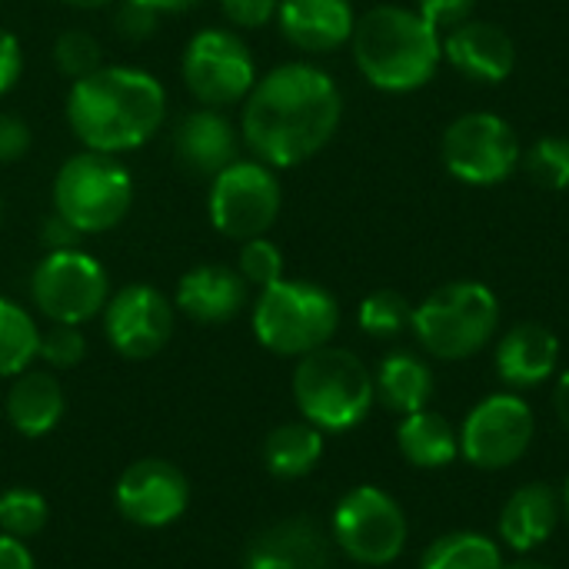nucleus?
I'll use <instances>...</instances> for the list:
<instances>
[{
	"mask_svg": "<svg viewBox=\"0 0 569 569\" xmlns=\"http://www.w3.org/2000/svg\"><path fill=\"white\" fill-rule=\"evenodd\" d=\"M3 410L17 433L43 437L63 420L67 400H63L60 380L50 370H23L10 380Z\"/></svg>",
	"mask_w": 569,
	"mask_h": 569,
	"instance_id": "obj_23",
	"label": "nucleus"
},
{
	"mask_svg": "<svg viewBox=\"0 0 569 569\" xmlns=\"http://www.w3.org/2000/svg\"><path fill=\"white\" fill-rule=\"evenodd\" d=\"M250 323L263 350L300 360L333 340L340 327V303L320 283L283 277L257 293Z\"/></svg>",
	"mask_w": 569,
	"mask_h": 569,
	"instance_id": "obj_6",
	"label": "nucleus"
},
{
	"mask_svg": "<svg viewBox=\"0 0 569 569\" xmlns=\"http://www.w3.org/2000/svg\"><path fill=\"white\" fill-rule=\"evenodd\" d=\"M250 300V287L237 267L200 263L177 280L173 307L193 323H230Z\"/></svg>",
	"mask_w": 569,
	"mask_h": 569,
	"instance_id": "obj_17",
	"label": "nucleus"
},
{
	"mask_svg": "<svg viewBox=\"0 0 569 569\" xmlns=\"http://www.w3.org/2000/svg\"><path fill=\"white\" fill-rule=\"evenodd\" d=\"M560 503H563V517L569 520V477L567 483H563V490H560Z\"/></svg>",
	"mask_w": 569,
	"mask_h": 569,
	"instance_id": "obj_46",
	"label": "nucleus"
},
{
	"mask_svg": "<svg viewBox=\"0 0 569 569\" xmlns=\"http://www.w3.org/2000/svg\"><path fill=\"white\" fill-rule=\"evenodd\" d=\"M553 410H557L563 430L569 433V370L567 373H560V380H557V387H553Z\"/></svg>",
	"mask_w": 569,
	"mask_h": 569,
	"instance_id": "obj_42",
	"label": "nucleus"
},
{
	"mask_svg": "<svg viewBox=\"0 0 569 569\" xmlns=\"http://www.w3.org/2000/svg\"><path fill=\"white\" fill-rule=\"evenodd\" d=\"M413 320V303L400 290H373L363 297L357 310V323L367 337L373 340H393L403 330H410Z\"/></svg>",
	"mask_w": 569,
	"mask_h": 569,
	"instance_id": "obj_29",
	"label": "nucleus"
},
{
	"mask_svg": "<svg viewBox=\"0 0 569 569\" xmlns=\"http://www.w3.org/2000/svg\"><path fill=\"white\" fill-rule=\"evenodd\" d=\"M173 157L197 177H217L240 157L237 127L213 107H197L173 127Z\"/></svg>",
	"mask_w": 569,
	"mask_h": 569,
	"instance_id": "obj_19",
	"label": "nucleus"
},
{
	"mask_svg": "<svg viewBox=\"0 0 569 569\" xmlns=\"http://www.w3.org/2000/svg\"><path fill=\"white\" fill-rule=\"evenodd\" d=\"M523 170L543 190H569V140L567 137H540L523 153Z\"/></svg>",
	"mask_w": 569,
	"mask_h": 569,
	"instance_id": "obj_31",
	"label": "nucleus"
},
{
	"mask_svg": "<svg viewBox=\"0 0 569 569\" xmlns=\"http://www.w3.org/2000/svg\"><path fill=\"white\" fill-rule=\"evenodd\" d=\"M37 347H40L37 320L17 300L0 297V377L13 380L17 373L30 370V363L37 360Z\"/></svg>",
	"mask_w": 569,
	"mask_h": 569,
	"instance_id": "obj_28",
	"label": "nucleus"
},
{
	"mask_svg": "<svg viewBox=\"0 0 569 569\" xmlns=\"http://www.w3.org/2000/svg\"><path fill=\"white\" fill-rule=\"evenodd\" d=\"M400 457L417 470H443L460 460V433L437 410H417L400 417L397 427Z\"/></svg>",
	"mask_w": 569,
	"mask_h": 569,
	"instance_id": "obj_25",
	"label": "nucleus"
},
{
	"mask_svg": "<svg viewBox=\"0 0 569 569\" xmlns=\"http://www.w3.org/2000/svg\"><path fill=\"white\" fill-rule=\"evenodd\" d=\"M323 460V430L313 423H283L263 443V463L277 480H300Z\"/></svg>",
	"mask_w": 569,
	"mask_h": 569,
	"instance_id": "obj_26",
	"label": "nucleus"
},
{
	"mask_svg": "<svg viewBox=\"0 0 569 569\" xmlns=\"http://www.w3.org/2000/svg\"><path fill=\"white\" fill-rule=\"evenodd\" d=\"M280 0H220L223 20L237 30H260L277 20Z\"/></svg>",
	"mask_w": 569,
	"mask_h": 569,
	"instance_id": "obj_35",
	"label": "nucleus"
},
{
	"mask_svg": "<svg viewBox=\"0 0 569 569\" xmlns=\"http://www.w3.org/2000/svg\"><path fill=\"white\" fill-rule=\"evenodd\" d=\"M443 57L477 83H503L517 70L513 37L487 20H463L450 27L443 37Z\"/></svg>",
	"mask_w": 569,
	"mask_h": 569,
	"instance_id": "obj_16",
	"label": "nucleus"
},
{
	"mask_svg": "<svg viewBox=\"0 0 569 569\" xmlns=\"http://www.w3.org/2000/svg\"><path fill=\"white\" fill-rule=\"evenodd\" d=\"M283 207V190L277 170L263 160L237 157L217 177H210L207 217L213 230L227 240H253L267 237Z\"/></svg>",
	"mask_w": 569,
	"mask_h": 569,
	"instance_id": "obj_8",
	"label": "nucleus"
},
{
	"mask_svg": "<svg viewBox=\"0 0 569 569\" xmlns=\"http://www.w3.org/2000/svg\"><path fill=\"white\" fill-rule=\"evenodd\" d=\"M130 3H140L153 13H180V10H190L197 7L200 0H130Z\"/></svg>",
	"mask_w": 569,
	"mask_h": 569,
	"instance_id": "obj_43",
	"label": "nucleus"
},
{
	"mask_svg": "<svg viewBox=\"0 0 569 569\" xmlns=\"http://www.w3.org/2000/svg\"><path fill=\"white\" fill-rule=\"evenodd\" d=\"M23 77V47L17 33L0 30V97H7Z\"/></svg>",
	"mask_w": 569,
	"mask_h": 569,
	"instance_id": "obj_38",
	"label": "nucleus"
},
{
	"mask_svg": "<svg viewBox=\"0 0 569 569\" xmlns=\"http://www.w3.org/2000/svg\"><path fill=\"white\" fill-rule=\"evenodd\" d=\"M477 0H417V13L433 23L437 30H450L463 20H470Z\"/></svg>",
	"mask_w": 569,
	"mask_h": 569,
	"instance_id": "obj_36",
	"label": "nucleus"
},
{
	"mask_svg": "<svg viewBox=\"0 0 569 569\" xmlns=\"http://www.w3.org/2000/svg\"><path fill=\"white\" fill-rule=\"evenodd\" d=\"M50 507L37 490L27 487H13L7 493H0V533L13 537V540H30L47 527Z\"/></svg>",
	"mask_w": 569,
	"mask_h": 569,
	"instance_id": "obj_30",
	"label": "nucleus"
},
{
	"mask_svg": "<svg viewBox=\"0 0 569 569\" xmlns=\"http://www.w3.org/2000/svg\"><path fill=\"white\" fill-rule=\"evenodd\" d=\"M500 327V300L480 280H453L437 287L413 307L410 330L417 343L447 363L477 357Z\"/></svg>",
	"mask_w": 569,
	"mask_h": 569,
	"instance_id": "obj_5",
	"label": "nucleus"
},
{
	"mask_svg": "<svg viewBox=\"0 0 569 569\" xmlns=\"http://www.w3.org/2000/svg\"><path fill=\"white\" fill-rule=\"evenodd\" d=\"M67 127L97 153H130L150 143L167 120L163 83L140 67L103 63L67 90Z\"/></svg>",
	"mask_w": 569,
	"mask_h": 569,
	"instance_id": "obj_2",
	"label": "nucleus"
},
{
	"mask_svg": "<svg viewBox=\"0 0 569 569\" xmlns=\"http://www.w3.org/2000/svg\"><path fill=\"white\" fill-rule=\"evenodd\" d=\"M247 569H330V547L307 517L283 520L250 543Z\"/></svg>",
	"mask_w": 569,
	"mask_h": 569,
	"instance_id": "obj_22",
	"label": "nucleus"
},
{
	"mask_svg": "<svg viewBox=\"0 0 569 569\" xmlns=\"http://www.w3.org/2000/svg\"><path fill=\"white\" fill-rule=\"evenodd\" d=\"M443 167L470 187H497L510 180L523 160L520 137L500 113L473 110L457 117L440 140Z\"/></svg>",
	"mask_w": 569,
	"mask_h": 569,
	"instance_id": "obj_12",
	"label": "nucleus"
},
{
	"mask_svg": "<svg viewBox=\"0 0 569 569\" xmlns=\"http://www.w3.org/2000/svg\"><path fill=\"white\" fill-rule=\"evenodd\" d=\"M100 53L103 50L90 30H63L53 40V63L67 80H80V77L93 73L97 67H103Z\"/></svg>",
	"mask_w": 569,
	"mask_h": 569,
	"instance_id": "obj_32",
	"label": "nucleus"
},
{
	"mask_svg": "<svg viewBox=\"0 0 569 569\" xmlns=\"http://www.w3.org/2000/svg\"><path fill=\"white\" fill-rule=\"evenodd\" d=\"M60 3H67V7H73V10H103V7H110L113 0H60Z\"/></svg>",
	"mask_w": 569,
	"mask_h": 569,
	"instance_id": "obj_44",
	"label": "nucleus"
},
{
	"mask_svg": "<svg viewBox=\"0 0 569 569\" xmlns=\"http://www.w3.org/2000/svg\"><path fill=\"white\" fill-rule=\"evenodd\" d=\"M333 540L343 557L360 567H390L403 557L410 523L403 507L380 487L363 483L343 493L330 520Z\"/></svg>",
	"mask_w": 569,
	"mask_h": 569,
	"instance_id": "obj_10",
	"label": "nucleus"
},
{
	"mask_svg": "<svg viewBox=\"0 0 569 569\" xmlns=\"http://www.w3.org/2000/svg\"><path fill=\"white\" fill-rule=\"evenodd\" d=\"M83 353H87V340H83L80 327L50 323L47 330H40L37 360H43L50 370H70L83 360Z\"/></svg>",
	"mask_w": 569,
	"mask_h": 569,
	"instance_id": "obj_34",
	"label": "nucleus"
},
{
	"mask_svg": "<svg viewBox=\"0 0 569 569\" xmlns=\"http://www.w3.org/2000/svg\"><path fill=\"white\" fill-rule=\"evenodd\" d=\"M117 510L123 520L143 530H160L177 523L190 503V483L180 467L170 460H137L130 463L113 490Z\"/></svg>",
	"mask_w": 569,
	"mask_h": 569,
	"instance_id": "obj_15",
	"label": "nucleus"
},
{
	"mask_svg": "<svg viewBox=\"0 0 569 569\" xmlns=\"http://www.w3.org/2000/svg\"><path fill=\"white\" fill-rule=\"evenodd\" d=\"M503 550L493 537L477 530H457L433 540L417 569H503Z\"/></svg>",
	"mask_w": 569,
	"mask_h": 569,
	"instance_id": "obj_27",
	"label": "nucleus"
},
{
	"mask_svg": "<svg viewBox=\"0 0 569 569\" xmlns=\"http://www.w3.org/2000/svg\"><path fill=\"white\" fill-rule=\"evenodd\" d=\"M0 220H3V203H0Z\"/></svg>",
	"mask_w": 569,
	"mask_h": 569,
	"instance_id": "obj_47",
	"label": "nucleus"
},
{
	"mask_svg": "<svg viewBox=\"0 0 569 569\" xmlns=\"http://www.w3.org/2000/svg\"><path fill=\"white\" fill-rule=\"evenodd\" d=\"M343 93L337 80L303 60L263 73L243 100L240 137L247 150L273 170L313 160L337 133Z\"/></svg>",
	"mask_w": 569,
	"mask_h": 569,
	"instance_id": "obj_1",
	"label": "nucleus"
},
{
	"mask_svg": "<svg viewBox=\"0 0 569 569\" xmlns=\"http://www.w3.org/2000/svg\"><path fill=\"white\" fill-rule=\"evenodd\" d=\"M0 569H37L33 553L27 550L23 540H13V537L0 533Z\"/></svg>",
	"mask_w": 569,
	"mask_h": 569,
	"instance_id": "obj_41",
	"label": "nucleus"
},
{
	"mask_svg": "<svg viewBox=\"0 0 569 569\" xmlns=\"http://www.w3.org/2000/svg\"><path fill=\"white\" fill-rule=\"evenodd\" d=\"M353 63L383 93H410L433 80L443 60V37L417 10L383 3L367 10L350 37Z\"/></svg>",
	"mask_w": 569,
	"mask_h": 569,
	"instance_id": "obj_3",
	"label": "nucleus"
},
{
	"mask_svg": "<svg viewBox=\"0 0 569 569\" xmlns=\"http://www.w3.org/2000/svg\"><path fill=\"white\" fill-rule=\"evenodd\" d=\"M493 367H497V377L513 393L537 390L560 367V340L550 327H543L537 320L517 323L500 337V343L493 350Z\"/></svg>",
	"mask_w": 569,
	"mask_h": 569,
	"instance_id": "obj_18",
	"label": "nucleus"
},
{
	"mask_svg": "<svg viewBox=\"0 0 569 569\" xmlns=\"http://www.w3.org/2000/svg\"><path fill=\"white\" fill-rule=\"evenodd\" d=\"M560 520H563L560 493L550 483H523L507 497L497 520V533L503 547H510L520 557H530L557 533Z\"/></svg>",
	"mask_w": 569,
	"mask_h": 569,
	"instance_id": "obj_21",
	"label": "nucleus"
},
{
	"mask_svg": "<svg viewBox=\"0 0 569 569\" xmlns=\"http://www.w3.org/2000/svg\"><path fill=\"white\" fill-rule=\"evenodd\" d=\"M280 33L303 53H330L350 43L357 13L350 0H280Z\"/></svg>",
	"mask_w": 569,
	"mask_h": 569,
	"instance_id": "obj_20",
	"label": "nucleus"
},
{
	"mask_svg": "<svg viewBox=\"0 0 569 569\" xmlns=\"http://www.w3.org/2000/svg\"><path fill=\"white\" fill-rule=\"evenodd\" d=\"M30 150V127L17 113L0 110V163H17Z\"/></svg>",
	"mask_w": 569,
	"mask_h": 569,
	"instance_id": "obj_37",
	"label": "nucleus"
},
{
	"mask_svg": "<svg viewBox=\"0 0 569 569\" xmlns=\"http://www.w3.org/2000/svg\"><path fill=\"white\" fill-rule=\"evenodd\" d=\"M373 390H377V400L390 413L407 417V413L430 407L433 370L423 357H417L410 350H393L380 360V367L373 373Z\"/></svg>",
	"mask_w": 569,
	"mask_h": 569,
	"instance_id": "obj_24",
	"label": "nucleus"
},
{
	"mask_svg": "<svg viewBox=\"0 0 569 569\" xmlns=\"http://www.w3.org/2000/svg\"><path fill=\"white\" fill-rule=\"evenodd\" d=\"M503 569H550V567H547V563H540V560L520 557V560H513V563H503Z\"/></svg>",
	"mask_w": 569,
	"mask_h": 569,
	"instance_id": "obj_45",
	"label": "nucleus"
},
{
	"mask_svg": "<svg viewBox=\"0 0 569 569\" xmlns=\"http://www.w3.org/2000/svg\"><path fill=\"white\" fill-rule=\"evenodd\" d=\"M133 207V173L120 157L83 150L60 163L53 177V213L80 237L113 230Z\"/></svg>",
	"mask_w": 569,
	"mask_h": 569,
	"instance_id": "obj_7",
	"label": "nucleus"
},
{
	"mask_svg": "<svg viewBox=\"0 0 569 569\" xmlns=\"http://www.w3.org/2000/svg\"><path fill=\"white\" fill-rule=\"evenodd\" d=\"M237 270L247 280V287L267 290L277 280H283V250L267 240V237H253L240 243V257H237Z\"/></svg>",
	"mask_w": 569,
	"mask_h": 569,
	"instance_id": "obj_33",
	"label": "nucleus"
},
{
	"mask_svg": "<svg viewBox=\"0 0 569 569\" xmlns=\"http://www.w3.org/2000/svg\"><path fill=\"white\" fill-rule=\"evenodd\" d=\"M293 403L317 430L347 433L360 427L377 403L373 373L353 350L327 343L297 360Z\"/></svg>",
	"mask_w": 569,
	"mask_h": 569,
	"instance_id": "obj_4",
	"label": "nucleus"
},
{
	"mask_svg": "<svg viewBox=\"0 0 569 569\" xmlns=\"http://www.w3.org/2000/svg\"><path fill=\"white\" fill-rule=\"evenodd\" d=\"M30 300L50 323L83 327L103 313L110 277L103 263L80 247L47 250L30 273Z\"/></svg>",
	"mask_w": 569,
	"mask_h": 569,
	"instance_id": "obj_9",
	"label": "nucleus"
},
{
	"mask_svg": "<svg viewBox=\"0 0 569 569\" xmlns=\"http://www.w3.org/2000/svg\"><path fill=\"white\" fill-rule=\"evenodd\" d=\"M40 240L47 250H67V247H80V233L57 213H50L40 227Z\"/></svg>",
	"mask_w": 569,
	"mask_h": 569,
	"instance_id": "obj_40",
	"label": "nucleus"
},
{
	"mask_svg": "<svg viewBox=\"0 0 569 569\" xmlns=\"http://www.w3.org/2000/svg\"><path fill=\"white\" fill-rule=\"evenodd\" d=\"M180 73L187 90L200 107H233L243 103L260 80L257 60L247 47V40L230 27H203L197 30L180 60Z\"/></svg>",
	"mask_w": 569,
	"mask_h": 569,
	"instance_id": "obj_11",
	"label": "nucleus"
},
{
	"mask_svg": "<svg viewBox=\"0 0 569 569\" xmlns=\"http://www.w3.org/2000/svg\"><path fill=\"white\" fill-rule=\"evenodd\" d=\"M100 317H103V333L110 347L123 360H150L170 343L177 307L157 287L130 283L110 293Z\"/></svg>",
	"mask_w": 569,
	"mask_h": 569,
	"instance_id": "obj_14",
	"label": "nucleus"
},
{
	"mask_svg": "<svg viewBox=\"0 0 569 569\" xmlns=\"http://www.w3.org/2000/svg\"><path fill=\"white\" fill-rule=\"evenodd\" d=\"M457 433H460V457L483 473H497V470H510L527 457L537 437V417L520 393L503 390L483 397L467 413Z\"/></svg>",
	"mask_w": 569,
	"mask_h": 569,
	"instance_id": "obj_13",
	"label": "nucleus"
},
{
	"mask_svg": "<svg viewBox=\"0 0 569 569\" xmlns=\"http://www.w3.org/2000/svg\"><path fill=\"white\" fill-rule=\"evenodd\" d=\"M157 17H160V13H153V10L140 7V3L123 0V7H120V13H117V30H120L127 40H143V37H150V33H153Z\"/></svg>",
	"mask_w": 569,
	"mask_h": 569,
	"instance_id": "obj_39",
	"label": "nucleus"
}]
</instances>
